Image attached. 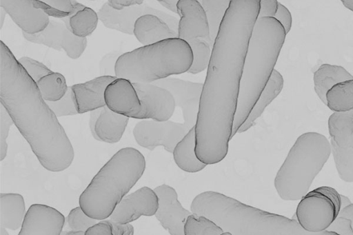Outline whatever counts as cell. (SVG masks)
Here are the masks:
<instances>
[{"label": "cell", "instance_id": "obj_1", "mask_svg": "<svg viewBox=\"0 0 353 235\" xmlns=\"http://www.w3.org/2000/svg\"><path fill=\"white\" fill-rule=\"evenodd\" d=\"M0 101L40 164L61 172L72 163V143L37 83L1 41Z\"/></svg>", "mask_w": 353, "mask_h": 235}, {"label": "cell", "instance_id": "obj_2", "mask_svg": "<svg viewBox=\"0 0 353 235\" xmlns=\"http://www.w3.org/2000/svg\"><path fill=\"white\" fill-rule=\"evenodd\" d=\"M192 213L214 221L223 234L232 235H312L297 220L244 204L220 192L206 191L196 195Z\"/></svg>", "mask_w": 353, "mask_h": 235}, {"label": "cell", "instance_id": "obj_3", "mask_svg": "<svg viewBox=\"0 0 353 235\" xmlns=\"http://www.w3.org/2000/svg\"><path fill=\"white\" fill-rule=\"evenodd\" d=\"M286 34L275 17H258L245 59L231 139L248 118L268 83Z\"/></svg>", "mask_w": 353, "mask_h": 235}, {"label": "cell", "instance_id": "obj_4", "mask_svg": "<svg viewBox=\"0 0 353 235\" xmlns=\"http://www.w3.org/2000/svg\"><path fill=\"white\" fill-rule=\"evenodd\" d=\"M143 155L134 147L117 152L99 170L79 196L83 211L97 220L108 218L118 203L142 176Z\"/></svg>", "mask_w": 353, "mask_h": 235}, {"label": "cell", "instance_id": "obj_5", "mask_svg": "<svg viewBox=\"0 0 353 235\" xmlns=\"http://www.w3.org/2000/svg\"><path fill=\"white\" fill-rule=\"evenodd\" d=\"M194 57L190 45L179 37L166 39L121 54L115 76L132 83H153L188 72Z\"/></svg>", "mask_w": 353, "mask_h": 235}, {"label": "cell", "instance_id": "obj_6", "mask_svg": "<svg viewBox=\"0 0 353 235\" xmlns=\"http://www.w3.org/2000/svg\"><path fill=\"white\" fill-rule=\"evenodd\" d=\"M330 154V141L324 135L315 132L300 135L274 178V187L281 198L300 200L308 192Z\"/></svg>", "mask_w": 353, "mask_h": 235}, {"label": "cell", "instance_id": "obj_7", "mask_svg": "<svg viewBox=\"0 0 353 235\" xmlns=\"http://www.w3.org/2000/svg\"><path fill=\"white\" fill-rule=\"evenodd\" d=\"M178 37L185 41L193 52V62L188 72L197 74L208 67L213 41L208 20L198 0H179Z\"/></svg>", "mask_w": 353, "mask_h": 235}, {"label": "cell", "instance_id": "obj_8", "mask_svg": "<svg viewBox=\"0 0 353 235\" xmlns=\"http://www.w3.org/2000/svg\"><path fill=\"white\" fill-rule=\"evenodd\" d=\"M341 209V194L333 187L321 186L307 192L296 207V219L312 235H334L326 230Z\"/></svg>", "mask_w": 353, "mask_h": 235}, {"label": "cell", "instance_id": "obj_9", "mask_svg": "<svg viewBox=\"0 0 353 235\" xmlns=\"http://www.w3.org/2000/svg\"><path fill=\"white\" fill-rule=\"evenodd\" d=\"M330 144L339 176L353 183V110L334 112L328 119Z\"/></svg>", "mask_w": 353, "mask_h": 235}, {"label": "cell", "instance_id": "obj_10", "mask_svg": "<svg viewBox=\"0 0 353 235\" xmlns=\"http://www.w3.org/2000/svg\"><path fill=\"white\" fill-rule=\"evenodd\" d=\"M190 129L184 123L170 120H143L133 129V136L139 145L153 150L158 146L172 153L174 147Z\"/></svg>", "mask_w": 353, "mask_h": 235}, {"label": "cell", "instance_id": "obj_11", "mask_svg": "<svg viewBox=\"0 0 353 235\" xmlns=\"http://www.w3.org/2000/svg\"><path fill=\"white\" fill-rule=\"evenodd\" d=\"M97 13L104 26L129 35L133 34L134 24L137 19L145 14L156 15L165 21L174 30L178 31L179 19L176 17L147 3L118 10L110 7L106 2Z\"/></svg>", "mask_w": 353, "mask_h": 235}, {"label": "cell", "instance_id": "obj_12", "mask_svg": "<svg viewBox=\"0 0 353 235\" xmlns=\"http://www.w3.org/2000/svg\"><path fill=\"white\" fill-rule=\"evenodd\" d=\"M23 37L33 43L44 45L56 50H63L68 57L77 59L87 46V39L74 34L62 21L50 19L48 25L36 34L22 32Z\"/></svg>", "mask_w": 353, "mask_h": 235}, {"label": "cell", "instance_id": "obj_13", "mask_svg": "<svg viewBox=\"0 0 353 235\" xmlns=\"http://www.w3.org/2000/svg\"><path fill=\"white\" fill-rule=\"evenodd\" d=\"M141 103L139 119L169 120L176 103L172 94L166 88L152 83H132Z\"/></svg>", "mask_w": 353, "mask_h": 235}, {"label": "cell", "instance_id": "obj_14", "mask_svg": "<svg viewBox=\"0 0 353 235\" xmlns=\"http://www.w3.org/2000/svg\"><path fill=\"white\" fill-rule=\"evenodd\" d=\"M152 83L168 90L174 98L176 106L181 109L183 123L190 129L195 126L203 83L170 76Z\"/></svg>", "mask_w": 353, "mask_h": 235}, {"label": "cell", "instance_id": "obj_15", "mask_svg": "<svg viewBox=\"0 0 353 235\" xmlns=\"http://www.w3.org/2000/svg\"><path fill=\"white\" fill-rule=\"evenodd\" d=\"M154 190L159 200L158 209L154 214L157 219L171 235H183L186 219L192 212L182 206L172 187L162 184Z\"/></svg>", "mask_w": 353, "mask_h": 235}, {"label": "cell", "instance_id": "obj_16", "mask_svg": "<svg viewBox=\"0 0 353 235\" xmlns=\"http://www.w3.org/2000/svg\"><path fill=\"white\" fill-rule=\"evenodd\" d=\"M159 205L158 196L154 190L142 187L125 196L109 216L110 220L128 223L141 216L155 214Z\"/></svg>", "mask_w": 353, "mask_h": 235}, {"label": "cell", "instance_id": "obj_17", "mask_svg": "<svg viewBox=\"0 0 353 235\" xmlns=\"http://www.w3.org/2000/svg\"><path fill=\"white\" fill-rule=\"evenodd\" d=\"M64 216L57 209L43 204L32 205L26 212L19 235H59Z\"/></svg>", "mask_w": 353, "mask_h": 235}, {"label": "cell", "instance_id": "obj_18", "mask_svg": "<svg viewBox=\"0 0 353 235\" xmlns=\"http://www.w3.org/2000/svg\"><path fill=\"white\" fill-rule=\"evenodd\" d=\"M0 5L22 32L28 34L42 31L50 21V17L35 5L34 0H0Z\"/></svg>", "mask_w": 353, "mask_h": 235}, {"label": "cell", "instance_id": "obj_19", "mask_svg": "<svg viewBox=\"0 0 353 235\" xmlns=\"http://www.w3.org/2000/svg\"><path fill=\"white\" fill-rule=\"evenodd\" d=\"M105 105L118 114L137 119L141 103L133 83L128 79L117 77L106 88Z\"/></svg>", "mask_w": 353, "mask_h": 235}, {"label": "cell", "instance_id": "obj_20", "mask_svg": "<svg viewBox=\"0 0 353 235\" xmlns=\"http://www.w3.org/2000/svg\"><path fill=\"white\" fill-rule=\"evenodd\" d=\"M117 78L116 76L102 75L85 83L72 85L73 98L79 114L105 106V90Z\"/></svg>", "mask_w": 353, "mask_h": 235}, {"label": "cell", "instance_id": "obj_21", "mask_svg": "<svg viewBox=\"0 0 353 235\" xmlns=\"http://www.w3.org/2000/svg\"><path fill=\"white\" fill-rule=\"evenodd\" d=\"M133 34L143 45L178 37L176 31L165 21L154 14H145L137 19L134 24Z\"/></svg>", "mask_w": 353, "mask_h": 235}, {"label": "cell", "instance_id": "obj_22", "mask_svg": "<svg viewBox=\"0 0 353 235\" xmlns=\"http://www.w3.org/2000/svg\"><path fill=\"white\" fill-rule=\"evenodd\" d=\"M129 117L114 112L106 105L102 108L95 123V133L100 141L119 142L126 128Z\"/></svg>", "mask_w": 353, "mask_h": 235}, {"label": "cell", "instance_id": "obj_23", "mask_svg": "<svg viewBox=\"0 0 353 235\" xmlns=\"http://www.w3.org/2000/svg\"><path fill=\"white\" fill-rule=\"evenodd\" d=\"M195 126L192 127L185 136L176 145L172 152L177 166L187 172H197L207 165L196 154Z\"/></svg>", "mask_w": 353, "mask_h": 235}, {"label": "cell", "instance_id": "obj_24", "mask_svg": "<svg viewBox=\"0 0 353 235\" xmlns=\"http://www.w3.org/2000/svg\"><path fill=\"white\" fill-rule=\"evenodd\" d=\"M26 214L22 195L17 193L0 194V227L17 230L21 227Z\"/></svg>", "mask_w": 353, "mask_h": 235}, {"label": "cell", "instance_id": "obj_25", "mask_svg": "<svg viewBox=\"0 0 353 235\" xmlns=\"http://www.w3.org/2000/svg\"><path fill=\"white\" fill-rule=\"evenodd\" d=\"M283 82L281 73L274 70L265 88L237 132H244L253 126L255 121L262 114L266 107L280 94L283 87Z\"/></svg>", "mask_w": 353, "mask_h": 235}, {"label": "cell", "instance_id": "obj_26", "mask_svg": "<svg viewBox=\"0 0 353 235\" xmlns=\"http://www.w3.org/2000/svg\"><path fill=\"white\" fill-rule=\"evenodd\" d=\"M353 76L343 66L324 63L314 72V89L319 99L326 105V94L334 85Z\"/></svg>", "mask_w": 353, "mask_h": 235}, {"label": "cell", "instance_id": "obj_27", "mask_svg": "<svg viewBox=\"0 0 353 235\" xmlns=\"http://www.w3.org/2000/svg\"><path fill=\"white\" fill-rule=\"evenodd\" d=\"M326 105L333 112L353 110V79L330 88L326 94Z\"/></svg>", "mask_w": 353, "mask_h": 235}, {"label": "cell", "instance_id": "obj_28", "mask_svg": "<svg viewBox=\"0 0 353 235\" xmlns=\"http://www.w3.org/2000/svg\"><path fill=\"white\" fill-rule=\"evenodd\" d=\"M34 3L49 17L57 18L63 21L68 28L70 18L85 7L76 0H34Z\"/></svg>", "mask_w": 353, "mask_h": 235}, {"label": "cell", "instance_id": "obj_29", "mask_svg": "<svg viewBox=\"0 0 353 235\" xmlns=\"http://www.w3.org/2000/svg\"><path fill=\"white\" fill-rule=\"evenodd\" d=\"M99 19L98 13L85 6L70 18L68 28L76 36L86 38L95 30Z\"/></svg>", "mask_w": 353, "mask_h": 235}, {"label": "cell", "instance_id": "obj_30", "mask_svg": "<svg viewBox=\"0 0 353 235\" xmlns=\"http://www.w3.org/2000/svg\"><path fill=\"white\" fill-rule=\"evenodd\" d=\"M40 93L46 101H55L61 99L66 93L68 86L63 74L52 72L37 82Z\"/></svg>", "mask_w": 353, "mask_h": 235}, {"label": "cell", "instance_id": "obj_31", "mask_svg": "<svg viewBox=\"0 0 353 235\" xmlns=\"http://www.w3.org/2000/svg\"><path fill=\"white\" fill-rule=\"evenodd\" d=\"M223 229L212 219L198 214H190L184 226L185 235H221Z\"/></svg>", "mask_w": 353, "mask_h": 235}, {"label": "cell", "instance_id": "obj_32", "mask_svg": "<svg viewBox=\"0 0 353 235\" xmlns=\"http://www.w3.org/2000/svg\"><path fill=\"white\" fill-rule=\"evenodd\" d=\"M231 0H201L206 14L212 41H214L224 14Z\"/></svg>", "mask_w": 353, "mask_h": 235}, {"label": "cell", "instance_id": "obj_33", "mask_svg": "<svg viewBox=\"0 0 353 235\" xmlns=\"http://www.w3.org/2000/svg\"><path fill=\"white\" fill-rule=\"evenodd\" d=\"M50 109L57 116H72L79 114L73 98L71 86L65 95L55 101H46Z\"/></svg>", "mask_w": 353, "mask_h": 235}, {"label": "cell", "instance_id": "obj_34", "mask_svg": "<svg viewBox=\"0 0 353 235\" xmlns=\"http://www.w3.org/2000/svg\"><path fill=\"white\" fill-rule=\"evenodd\" d=\"M97 219L88 216L80 206L72 209L66 218L69 228L72 230L84 232L97 223Z\"/></svg>", "mask_w": 353, "mask_h": 235}, {"label": "cell", "instance_id": "obj_35", "mask_svg": "<svg viewBox=\"0 0 353 235\" xmlns=\"http://www.w3.org/2000/svg\"><path fill=\"white\" fill-rule=\"evenodd\" d=\"M14 121L10 114L1 103L0 107V159L3 161L7 154L8 144L6 142L10 126Z\"/></svg>", "mask_w": 353, "mask_h": 235}, {"label": "cell", "instance_id": "obj_36", "mask_svg": "<svg viewBox=\"0 0 353 235\" xmlns=\"http://www.w3.org/2000/svg\"><path fill=\"white\" fill-rule=\"evenodd\" d=\"M18 61L36 83L41 77L52 72L43 63L28 57H23Z\"/></svg>", "mask_w": 353, "mask_h": 235}, {"label": "cell", "instance_id": "obj_37", "mask_svg": "<svg viewBox=\"0 0 353 235\" xmlns=\"http://www.w3.org/2000/svg\"><path fill=\"white\" fill-rule=\"evenodd\" d=\"M121 54L119 51H112L105 54L99 63L100 72L103 75L115 76V65Z\"/></svg>", "mask_w": 353, "mask_h": 235}, {"label": "cell", "instance_id": "obj_38", "mask_svg": "<svg viewBox=\"0 0 353 235\" xmlns=\"http://www.w3.org/2000/svg\"><path fill=\"white\" fill-rule=\"evenodd\" d=\"M340 235H353V227L350 218L338 215L326 229Z\"/></svg>", "mask_w": 353, "mask_h": 235}, {"label": "cell", "instance_id": "obj_39", "mask_svg": "<svg viewBox=\"0 0 353 235\" xmlns=\"http://www.w3.org/2000/svg\"><path fill=\"white\" fill-rule=\"evenodd\" d=\"M283 26L288 34L292 28V18L289 10L282 3H278L277 10L274 16Z\"/></svg>", "mask_w": 353, "mask_h": 235}, {"label": "cell", "instance_id": "obj_40", "mask_svg": "<svg viewBox=\"0 0 353 235\" xmlns=\"http://www.w3.org/2000/svg\"><path fill=\"white\" fill-rule=\"evenodd\" d=\"M112 227L110 220L102 221L89 227L85 235H112Z\"/></svg>", "mask_w": 353, "mask_h": 235}, {"label": "cell", "instance_id": "obj_41", "mask_svg": "<svg viewBox=\"0 0 353 235\" xmlns=\"http://www.w3.org/2000/svg\"><path fill=\"white\" fill-rule=\"evenodd\" d=\"M261 9L259 17H274L278 7L277 0H260Z\"/></svg>", "mask_w": 353, "mask_h": 235}, {"label": "cell", "instance_id": "obj_42", "mask_svg": "<svg viewBox=\"0 0 353 235\" xmlns=\"http://www.w3.org/2000/svg\"><path fill=\"white\" fill-rule=\"evenodd\" d=\"M110 220V219H109ZM112 227V235H132L134 227L128 223H121L110 220Z\"/></svg>", "mask_w": 353, "mask_h": 235}, {"label": "cell", "instance_id": "obj_43", "mask_svg": "<svg viewBox=\"0 0 353 235\" xmlns=\"http://www.w3.org/2000/svg\"><path fill=\"white\" fill-rule=\"evenodd\" d=\"M144 0H108V3L114 10H121L124 8L143 3Z\"/></svg>", "mask_w": 353, "mask_h": 235}, {"label": "cell", "instance_id": "obj_44", "mask_svg": "<svg viewBox=\"0 0 353 235\" xmlns=\"http://www.w3.org/2000/svg\"><path fill=\"white\" fill-rule=\"evenodd\" d=\"M102 108L92 110L90 114L89 127L91 134L94 139L99 141L94 130L96 121L100 114Z\"/></svg>", "mask_w": 353, "mask_h": 235}, {"label": "cell", "instance_id": "obj_45", "mask_svg": "<svg viewBox=\"0 0 353 235\" xmlns=\"http://www.w3.org/2000/svg\"><path fill=\"white\" fill-rule=\"evenodd\" d=\"M163 6L174 13H177L176 5L179 0H156ZM201 2V0H198Z\"/></svg>", "mask_w": 353, "mask_h": 235}, {"label": "cell", "instance_id": "obj_46", "mask_svg": "<svg viewBox=\"0 0 353 235\" xmlns=\"http://www.w3.org/2000/svg\"><path fill=\"white\" fill-rule=\"evenodd\" d=\"M339 215L350 218L352 221L353 227V203H351L348 205L341 209Z\"/></svg>", "mask_w": 353, "mask_h": 235}, {"label": "cell", "instance_id": "obj_47", "mask_svg": "<svg viewBox=\"0 0 353 235\" xmlns=\"http://www.w3.org/2000/svg\"><path fill=\"white\" fill-rule=\"evenodd\" d=\"M351 203H352L351 201L350 200V198L347 196L341 194V208L348 205Z\"/></svg>", "mask_w": 353, "mask_h": 235}, {"label": "cell", "instance_id": "obj_48", "mask_svg": "<svg viewBox=\"0 0 353 235\" xmlns=\"http://www.w3.org/2000/svg\"><path fill=\"white\" fill-rule=\"evenodd\" d=\"M61 234H67V235H83L85 234L84 231L80 230H70L68 232H62Z\"/></svg>", "mask_w": 353, "mask_h": 235}, {"label": "cell", "instance_id": "obj_49", "mask_svg": "<svg viewBox=\"0 0 353 235\" xmlns=\"http://www.w3.org/2000/svg\"><path fill=\"white\" fill-rule=\"evenodd\" d=\"M343 6L353 12V0H340Z\"/></svg>", "mask_w": 353, "mask_h": 235}, {"label": "cell", "instance_id": "obj_50", "mask_svg": "<svg viewBox=\"0 0 353 235\" xmlns=\"http://www.w3.org/2000/svg\"><path fill=\"white\" fill-rule=\"evenodd\" d=\"M7 12L1 7L0 10V28H2Z\"/></svg>", "mask_w": 353, "mask_h": 235}, {"label": "cell", "instance_id": "obj_51", "mask_svg": "<svg viewBox=\"0 0 353 235\" xmlns=\"http://www.w3.org/2000/svg\"><path fill=\"white\" fill-rule=\"evenodd\" d=\"M0 235H8L6 228L0 227Z\"/></svg>", "mask_w": 353, "mask_h": 235}, {"label": "cell", "instance_id": "obj_52", "mask_svg": "<svg viewBox=\"0 0 353 235\" xmlns=\"http://www.w3.org/2000/svg\"><path fill=\"white\" fill-rule=\"evenodd\" d=\"M90 1H94V0H90Z\"/></svg>", "mask_w": 353, "mask_h": 235}]
</instances>
